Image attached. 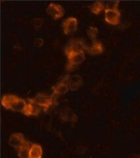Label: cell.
<instances>
[{"label":"cell","mask_w":140,"mask_h":158,"mask_svg":"<svg viewBox=\"0 0 140 158\" xmlns=\"http://www.w3.org/2000/svg\"><path fill=\"white\" fill-rule=\"evenodd\" d=\"M28 102L16 95L6 94L2 98V104L6 110L24 113Z\"/></svg>","instance_id":"1"},{"label":"cell","mask_w":140,"mask_h":158,"mask_svg":"<svg viewBox=\"0 0 140 158\" xmlns=\"http://www.w3.org/2000/svg\"><path fill=\"white\" fill-rule=\"evenodd\" d=\"M65 55L68 59L67 70L72 71L75 67L81 64L86 59V54L84 51H76L65 48Z\"/></svg>","instance_id":"2"},{"label":"cell","mask_w":140,"mask_h":158,"mask_svg":"<svg viewBox=\"0 0 140 158\" xmlns=\"http://www.w3.org/2000/svg\"><path fill=\"white\" fill-rule=\"evenodd\" d=\"M28 100L37 105L44 112L48 111L56 102L52 96H47L45 94H38L34 98L29 99Z\"/></svg>","instance_id":"3"},{"label":"cell","mask_w":140,"mask_h":158,"mask_svg":"<svg viewBox=\"0 0 140 158\" xmlns=\"http://www.w3.org/2000/svg\"><path fill=\"white\" fill-rule=\"evenodd\" d=\"M69 75H65L52 89V97L56 101L57 99L67 94L70 90L68 87Z\"/></svg>","instance_id":"4"},{"label":"cell","mask_w":140,"mask_h":158,"mask_svg":"<svg viewBox=\"0 0 140 158\" xmlns=\"http://www.w3.org/2000/svg\"><path fill=\"white\" fill-rule=\"evenodd\" d=\"M121 14L118 9H105V20L111 25L116 26L121 23Z\"/></svg>","instance_id":"5"},{"label":"cell","mask_w":140,"mask_h":158,"mask_svg":"<svg viewBox=\"0 0 140 158\" xmlns=\"http://www.w3.org/2000/svg\"><path fill=\"white\" fill-rule=\"evenodd\" d=\"M46 12L53 19L57 20L63 17L64 15V9L61 5L51 3L47 6Z\"/></svg>","instance_id":"6"},{"label":"cell","mask_w":140,"mask_h":158,"mask_svg":"<svg viewBox=\"0 0 140 158\" xmlns=\"http://www.w3.org/2000/svg\"><path fill=\"white\" fill-rule=\"evenodd\" d=\"M63 31L66 35H70L77 30L78 21L75 17H69L64 21L62 24Z\"/></svg>","instance_id":"7"},{"label":"cell","mask_w":140,"mask_h":158,"mask_svg":"<svg viewBox=\"0 0 140 158\" xmlns=\"http://www.w3.org/2000/svg\"><path fill=\"white\" fill-rule=\"evenodd\" d=\"M27 141L26 138L22 133L15 132L10 136L9 138V144L14 149L18 150Z\"/></svg>","instance_id":"8"},{"label":"cell","mask_w":140,"mask_h":158,"mask_svg":"<svg viewBox=\"0 0 140 158\" xmlns=\"http://www.w3.org/2000/svg\"><path fill=\"white\" fill-rule=\"evenodd\" d=\"M67 48L73 49V50L76 51H86L88 48V46L86 44L84 40L80 39H75L72 40L70 41L67 46H66Z\"/></svg>","instance_id":"9"},{"label":"cell","mask_w":140,"mask_h":158,"mask_svg":"<svg viewBox=\"0 0 140 158\" xmlns=\"http://www.w3.org/2000/svg\"><path fill=\"white\" fill-rule=\"evenodd\" d=\"M82 78L78 75L70 76L68 78V87L70 91H76L82 85Z\"/></svg>","instance_id":"10"},{"label":"cell","mask_w":140,"mask_h":158,"mask_svg":"<svg viewBox=\"0 0 140 158\" xmlns=\"http://www.w3.org/2000/svg\"><path fill=\"white\" fill-rule=\"evenodd\" d=\"M27 106L26 107L23 115L31 117V116H38L39 113H40L42 110L39 108L37 105L34 104L32 102H30L29 100L27 101Z\"/></svg>","instance_id":"11"},{"label":"cell","mask_w":140,"mask_h":158,"mask_svg":"<svg viewBox=\"0 0 140 158\" xmlns=\"http://www.w3.org/2000/svg\"><path fill=\"white\" fill-rule=\"evenodd\" d=\"M42 156L43 150L42 146L36 143H32L30 149L28 158H42Z\"/></svg>","instance_id":"12"},{"label":"cell","mask_w":140,"mask_h":158,"mask_svg":"<svg viewBox=\"0 0 140 158\" xmlns=\"http://www.w3.org/2000/svg\"><path fill=\"white\" fill-rule=\"evenodd\" d=\"M103 52V46L101 42L97 41H94L92 42V45L88 46L87 52L92 56L99 55Z\"/></svg>","instance_id":"13"},{"label":"cell","mask_w":140,"mask_h":158,"mask_svg":"<svg viewBox=\"0 0 140 158\" xmlns=\"http://www.w3.org/2000/svg\"><path fill=\"white\" fill-rule=\"evenodd\" d=\"M32 143L31 142L27 141L24 144H23L19 149L17 150V154L19 158H28L30 149Z\"/></svg>","instance_id":"14"},{"label":"cell","mask_w":140,"mask_h":158,"mask_svg":"<svg viewBox=\"0 0 140 158\" xmlns=\"http://www.w3.org/2000/svg\"><path fill=\"white\" fill-rule=\"evenodd\" d=\"M105 5L101 2H95L90 7L91 12L95 15H99L102 11H105Z\"/></svg>","instance_id":"15"},{"label":"cell","mask_w":140,"mask_h":158,"mask_svg":"<svg viewBox=\"0 0 140 158\" xmlns=\"http://www.w3.org/2000/svg\"><path fill=\"white\" fill-rule=\"evenodd\" d=\"M63 117V120L64 121H67V122H76L77 121V117L76 115L74 114V113L71 111L67 110V111H64L63 115H61Z\"/></svg>","instance_id":"16"},{"label":"cell","mask_w":140,"mask_h":158,"mask_svg":"<svg viewBox=\"0 0 140 158\" xmlns=\"http://www.w3.org/2000/svg\"><path fill=\"white\" fill-rule=\"evenodd\" d=\"M87 34L89 38L91 39L93 42L96 41V38L98 34V29L96 27H90L87 30Z\"/></svg>","instance_id":"17"},{"label":"cell","mask_w":140,"mask_h":158,"mask_svg":"<svg viewBox=\"0 0 140 158\" xmlns=\"http://www.w3.org/2000/svg\"><path fill=\"white\" fill-rule=\"evenodd\" d=\"M119 2H109L105 6V9H118Z\"/></svg>","instance_id":"18"},{"label":"cell","mask_w":140,"mask_h":158,"mask_svg":"<svg viewBox=\"0 0 140 158\" xmlns=\"http://www.w3.org/2000/svg\"><path fill=\"white\" fill-rule=\"evenodd\" d=\"M138 158H140V156H139V157H138Z\"/></svg>","instance_id":"19"}]
</instances>
